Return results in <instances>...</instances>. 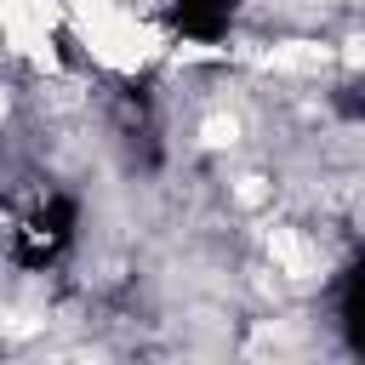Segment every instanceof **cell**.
Instances as JSON below:
<instances>
[{"label":"cell","mask_w":365,"mask_h":365,"mask_svg":"<svg viewBox=\"0 0 365 365\" xmlns=\"http://www.w3.org/2000/svg\"><path fill=\"white\" fill-rule=\"evenodd\" d=\"M63 17L74 23L86 57L108 74H137L165 51V34L131 0H63Z\"/></svg>","instance_id":"obj_1"},{"label":"cell","mask_w":365,"mask_h":365,"mask_svg":"<svg viewBox=\"0 0 365 365\" xmlns=\"http://www.w3.org/2000/svg\"><path fill=\"white\" fill-rule=\"evenodd\" d=\"M240 137H245V120L240 114H228V108H217V114H205L200 120V148H240Z\"/></svg>","instance_id":"obj_4"},{"label":"cell","mask_w":365,"mask_h":365,"mask_svg":"<svg viewBox=\"0 0 365 365\" xmlns=\"http://www.w3.org/2000/svg\"><path fill=\"white\" fill-rule=\"evenodd\" d=\"M11 120V97H6V86H0V125Z\"/></svg>","instance_id":"obj_5"},{"label":"cell","mask_w":365,"mask_h":365,"mask_svg":"<svg viewBox=\"0 0 365 365\" xmlns=\"http://www.w3.org/2000/svg\"><path fill=\"white\" fill-rule=\"evenodd\" d=\"M262 251H268L274 274H285L291 285L325 279V245H319V234L302 228V222H274V228L262 234Z\"/></svg>","instance_id":"obj_3"},{"label":"cell","mask_w":365,"mask_h":365,"mask_svg":"<svg viewBox=\"0 0 365 365\" xmlns=\"http://www.w3.org/2000/svg\"><path fill=\"white\" fill-rule=\"evenodd\" d=\"M57 29H63V0H0V40L11 57H23L40 74H63L57 57Z\"/></svg>","instance_id":"obj_2"}]
</instances>
